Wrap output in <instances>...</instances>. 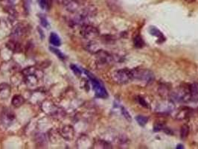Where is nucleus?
Returning a JSON list of instances; mask_svg holds the SVG:
<instances>
[{
    "label": "nucleus",
    "instance_id": "f257e3e1",
    "mask_svg": "<svg viewBox=\"0 0 198 149\" xmlns=\"http://www.w3.org/2000/svg\"><path fill=\"white\" fill-rule=\"evenodd\" d=\"M112 79L118 84H126L133 80V70L129 69H121L113 72Z\"/></svg>",
    "mask_w": 198,
    "mask_h": 149
},
{
    "label": "nucleus",
    "instance_id": "f03ea898",
    "mask_svg": "<svg viewBox=\"0 0 198 149\" xmlns=\"http://www.w3.org/2000/svg\"><path fill=\"white\" fill-rule=\"evenodd\" d=\"M85 73L87 74L88 78H89L90 81H91L92 85H93V90L95 91V93L96 96L99 98H102V99H105L108 96L107 93V90H105V88L104 87L103 84L100 82L99 80L97 79L95 77H94L93 74L90 73L89 72L85 70Z\"/></svg>",
    "mask_w": 198,
    "mask_h": 149
},
{
    "label": "nucleus",
    "instance_id": "7ed1b4c3",
    "mask_svg": "<svg viewBox=\"0 0 198 149\" xmlns=\"http://www.w3.org/2000/svg\"><path fill=\"white\" fill-rule=\"evenodd\" d=\"M132 70L133 80H139V81L144 82L145 84H150L154 81V74L150 70L142 69H134Z\"/></svg>",
    "mask_w": 198,
    "mask_h": 149
},
{
    "label": "nucleus",
    "instance_id": "20e7f679",
    "mask_svg": "<svg viewBox=\"0 0 198 149\" xmlns=\"http://www.w3.org/2000/svg\"><path fill=\"white\" fill-rule=\"evenodd\" d=\"M23 73L26 77V82L28 85H36L38 83L39 78L43 76L42 72L34 67L25 69Z\"/></svg>",
    "mask_w": 198,
    "mask_h": 149
},
{
    "label": "nucleus",
    "instance_id": "39448f33",
    "mask_svg": "<svg viewBox=\"0 0 198 149\" xmlns=\"http://www.w3.org/2000/svg\"><path fill=\"white\" fill-rule=\"evenodd\" d=\"M81 34L85 39L92 40V39H95V37L99 36V31L93 25L86 24L81 26Z\"/></svg>",
    "mask_w": 198,
    "mask_h": 149
},
{
    "label": "nucleus",
    "instance_id": "423d86ee",
    "mask_svg": "<svg viewBox=\"0 0 198 149\" xmlns=\"http://www.w3.org/2000/svg\"><path fill=\"white\" fill-rule=\"evenodd\" d=\"M58 2L70 12H75L80 7L79 0H58Z\"/></svg>",
    "mask_w": 198,
    "mask_h": 149
},
{
    "label": "nucleus",
    "instance_id": "0eeeda50",
    "mask_svg": "<svg viewBox=\"0 0 198 149\" xmlns=\"http://www.w3.org/2000/svg\"><path fill=\"white\" fill-rule=\"evenodd\" d=\"M60 134L64 139L67 140H71L73 139L74 131L73 127L71 125H66L60 131Z\"/></svg>",
    "mask_w": 198,
    "mask_h": 149
},
{
    "label": "nucleus",
    "instance_id": "6e6552de",
    "mask_svg": "<svg viewBox=\"0 0 198 149\" xmlns=\"http://www.w3.org/2000/svg\"><path fill=\"white\" fill-rule=\"evenodd\" d=\"M27 32V26H25L23 23H19L13 28L12 32V36L14 38H19V37H23L25 33Z\"/></svg>",
    "mask_w": 198,
    "mask_h": 149
},
{
    "label": "nucleus",
    "instance_id": "1a4fd4ad",
    "mask_svg": "<svg viewBox=\"0 0 198 149\" xmlns=\"http://www.w3.org/2000/svg\"><path fill=\"white\" fill-rule=\"evenodd\" d=\"M174 108V107L173 103L166 102L162 104V105L159 106L157 110L158 111H160L161 113H169V112L173 110Z\"/></svg>",
    "mask_w": 198,
    "mask_h": 149
},
{
    "label": "nucleus",
    "instance_id": "9d476101",
    "mask_svg": "<svg viewBox=\"0 0 198 149\" xmlns=\"http://www.w3.org/2000/svg\"><path fill=\"white\" fill-rule=\"evenodd\" d=\"M25 102V99L22 95H16L13 97L12 101H11V103H12V105L15 107H19L20 106H22L23 105V103Z\"/></svg>",
    "mask_w": 198,
    "mask_h": 149
},
{
    "label": "nucleus",
    "instance_id": "9b49d317",
    "mask_svg": "<svg viewBox=\"0 0 198 149\" xmlns=\"http://www.w3.org/2000/svg\"><path fill=\"white\" fill-rule=\"evenodd\" d=\"M49 41H50L51 44L53 45V46H60V45H61V40H60V38L59 37L58 35L54 32L51 33L50 37H49Z\"/></svg>",
    "mask_w": 198,
    "mask_h": 149
},
{
    "label": "nucleus",
    "instance_id": "f8f14e48",
    "mask_svg": "<svg viewBox=\"0 0 198 149\" xmlns=\"http://www.w3.org/2000/svg\"><path fill=\"white\" fill-rule=\"evenodd\" d=\"M5 92L10 93V87L8 84H3L0 85V98H2L3 99H7L9 96L8 94L5 93Z\"/></svg>",
    "mask_w": 198,
    "mask_h": 149
},
{
    "label": "nucleus",
    "instance_id": "ddd939ff",
    "mask_svg": "<svg viewBox=\"0 0 198 149\" xmlns=\"http://www.w3.org/2000/svg\"><path fill=\"white\" fill-rule=\"evenodd\" d=\"M150 34L157 37L159 40H160L161 41H164L165 39V38L163 34H162L161 31L159 30L158 28H155V27L154 26H151L150 28Z\"/></svg>",
    "mask_w": 198,
    "mask_h": 149
},
{
    "label": "nucleus",
    "instance_id": "4468645a",
    "mask_svg": "<svg viewBox=\"0 0 198 149\" xmlns=\"http://www.w3.org/2000/svg\"><path fill=\"white\" fill-rule=\"evenodd\" d=\"M189 90L192 98L198 96V83H193L190 84Z\"/></svg>",
    "mask_w": 198,
    "mask_h": 149
},
{
    "label": "nucleus",
    "instance_id": "2eb2a0df",
    "mask_svg": "<svg viewBox=\"0 0 198 149\" xmlns=\"http://www.w3.org/2000/svg\"><path fill=\"white\" fill-rule=\"evenodd\" d=\"M133 44H134V46L135 47H136V48H142L143 46L145 45V41L143 40L142 37L140 36V35H137L136 37H134V39H133Z\"/></svg>",
    "mask_w": 198,
    "mask_h": 149
},
{
    "label": "nucleus",
    "instance_id": "dca6fc26",
    "mask_svg": "<svg viewBox=\"0 0 198 149\" xmlns=\"http://www.w3.org/2000/svg\"><path fill=\"white\" fill-rule=\"evenodd\" d=\"M53 0H39V5L43 10H49L52 7Z\"/></svg>",
    "mask_w": 198,
    "mask_h": 149
},
{
    "label": "nucleus",
    "instance_id": "f3484780",
    "mask_svg": "<svg viewBox=\"0 0 198 149\" xmlns=\"http://www.w3.org/2000/svg\"><path fill=\"white\" fill-rule=\"evenodd\" d=\"M189 127L188 125H183V127H182L181 128V131H180V137H181L182 140H184V139H185L186 137L188 136V135H189Z\"/></svg>",
    "mask_w": 198,
    "mask_h": 149
},
{
    "label": "nucleus",
    "instance_id": "a211bd4d",
    "mask_svg": "<svg viewBox=\"0 0 198 149\" xmlns=\"http://www.w3.org/2000/svg\"><path fill=\"white\" fill-rule=\"evenodd\" d=\"M87 49L89 51V52H95L97 53L98 52H99L100 49L99 48V46H98V44H96L95 42H90L89 44H88V48Z\"/></svg>",
    "mask_w": 198,
    "mask_h": 149
},
{
    "label": "nucleus",
    "instance_id": "6ab92c4d",
    "mask_svg": "<svg viewBox=\"0 0 198 149\" xmlns=\"http://www.w3.org/2000/svg\"><path fill=\"white\" fill-rule=\"evenodd\" d=\"M136 119L139 125H140L141 126H145L148 121V117L144 116H136Z\"/></svg>",
    "mask_w": 198,
    "mask_h": 149
},
{
    "label": "nucleus",
    "instance_id": "aec40b11",
    "mask_svg": "<svg viewBox=\"0 0 198 149\" xmlns=\"http://www.w3.org/2000/svg\"><path fill=\"white\" fill-rule=\"evenodd\" d=\"M23 8H24L25 13H26L27 14H28V13H30V10H31V0H23Z\"/></svg>",
    "mask_w": 198,
    "mask_h": 149
},
{
    "label": "nucleus",
    "instance_id": "412c9836",
    "mask_svg": "<svg viewBox=\"0 0 198 149\" xmlns=\"http://www.w3.org/2000/svg\"><path fill=\"white\" fill-rule=\"evenodd\" d=\"M50 49L52 50V52H54V54H56L57 56H58V58H60V59H62V60L65 59V56H64V54H63V53L60 52V50L57 49H55V48H50Z\"/></svg>",
    "mask_w": 198,
    "mask_h": 149
},
{
    "label": "nucleus",
    "instance_id": "4be33fe9",
    "mask_svg": "<svg viewBox=\"0 0 198 149\" xmlns=\"http://www.w3.org/2000/svg\"><path fill=\"white\" fill-rule=\"evenodd\" d=\"M3 118L5 119H4V122H8V121H9V122H11V121H12L13 119V116L11 115L10 113H5L3 115Z\"/></svg>",
    "mask_w": 198,
    "mask_h": 149
},
{
    "label": "nucleus",
    "instance_id": "5701e85b",
    "mask_svg": "<svg viewBox=\"0 0 198 149\" xmlns=\"http://www.w3.org/2000/svg\"><path fill=\"white\" fill-rule=\"evenodd\" d=\"M187 113L188 110H186V109L182 110H180V113L176 115V118L179 119H185L186 118V116H187Z\"/></svg>",
    "mask_w": 198,
    "mask_h": 149
},
{
    "label": "nucleus",
    "instance_id": "b1692460",
    "mask_svg": "<svg viewBox=\"0 0 198 149\" xmlns=\"http://www.w3.org/2000/svg\"><path fill=\"white\" fill-rule=\"evenodd\" d=\"M136 100H137V101L139 102V104H140V105H142V107H149L148 104L146 102L145 100L144 99H143V98H142L141 96L137 97Z\"/></svg>",
    "mask_w": 198,
    "mask_h": 149
},
{
    "label": "nucleus",
    "instance_id": "393cba45",
    "mask_svg": "<svg viewBox=\"0 0 198 149\" xmlns=\"http://www.w3.org/2000/svg\"><path fill=\"white\" fill-rule=\"evenodd\" d=\"M40 19L41 25H42L43 26L45 27V28H48L49 25H48V21H47V19L44 17V16H43V15L40 16Z\"/></svg>",
    "mask_w": 198,
    "mask_h": 149
},
{
    "label": "nucleus",
    "instance_id": "a878e982",
    "mask_svg": "<svg viewBox=\"0 0 198 149\" xmlns=\"http://www.w3.org/2000/svg\"><path fill=\"white\" fill-rule=\"evenodd\" d=\"M70 68H71V69L74 72V73L76 75H80V74H81V70L76 65L72 64V65H70Z\"/></svg>",
    "mask_w": 198,
    "mask_h": 149
},
{
    "label": "nucleus",
    "instance_id": "bb28decb",
    "mask_svg": "<svg viewBox=\"0 0 198 149\" xmlns=\"http://www.w3.org/2000/svg\"><path fill=\"white\" fill-rule=\"evenodd\" d=\"M121 113H122V115L124 116V118L127 119V120L130 121L131 120V117H130V115L129 114V113L127 112V110L126 109L124 108V107H121Z\"/></svg>",
    "mask_w": 198,
    "mask_h": 149
},
{
    "label": "nucleus",
    "instance_id": "cd10ccee",
    "mask_svg": "<svg viewBox=\"0 0 198 149\" xmlns=\"http://www.w3.org/2000/svg\"><path fill=\"white\" fill-rule=\"evenodd\" d=\"M185 1H186L189 3H194V2H195L196 0H185Z\"/></svg>",
    "mask_w": 198,
    "mask_h": 149
},
{
    "label": "nucleus",
    "instance_id": "c85d7f7f",
    "mask_svg": "<svg viewBox=\"0 0 198 149\" xmlns=\"http://www.w3.org/2000/svg\"><path fill=\"white\" fill-rule=\"evenodd\" d=\"M8 2H9V3H11V4H13V3H14L15 0H8Z\"/></svg>",
    "mask_w": 198,
    "mask_h": 149
}]
</instances>
